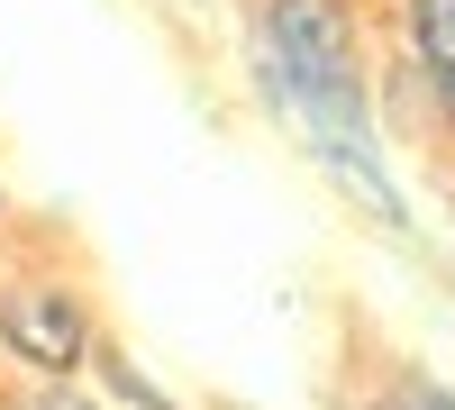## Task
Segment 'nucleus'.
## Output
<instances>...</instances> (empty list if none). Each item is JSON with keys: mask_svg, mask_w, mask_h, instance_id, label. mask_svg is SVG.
I'll return each instance as SVG.
<instances>
[{"mask_svg": "<svg viewBox=\"0 0 455 410\" xmlns=\"http://www.w3.org/2000/svg\"><path fill=\"white\" fill-rule=\"evenodd\" d=\"M100 347V310L83 274L64 265H10L0 274V365L19 383H73Z\"/></svg>", "mask_w": 455, "mask_h": 410, "instance_id": "1", "label": "nucleus"}, {"mask_svg": "<svg viewBox=\"0 0 455 410\" xmlns=\"http://www.w3.org/2000/svg\"><path fill=\"white\" fill-rule=\"evenodd\" d=\"M83 374H92V392L109 401V410H182L156 374H146V365L119 347V338H109V328H100V347H92V365H83Z\"/></svg>", "mask_w": 455, "mask_h": 410, "instance_id": "2", "label": "nucleus"}, {"mask_svg": "<svg viewBox=\"0 0 455 410\" xmlns=\"http://www.w3.org/2000/svg\"><path fill=\"white\" fill-rule=\"evenodd\" d=\"M401 46L419 73H455V0H401Z\"/></svg>", "mask_w": 455, "mask_h": 410, "instance_id": "3", "label": "nucleus"}, {"mask_svg": "<svg viewBox=\"0 0 455 410\" xmlns=\"http://www.w3.org/2000/svg\"><path fill=\"white\" fill-rule=\"evenodd\" d=\"M364 410H455V392H446L437 374H392V383L373 392Z\"/></svg>", "mask_w": 455, "mask_h": 410, "instance_id": "4", "label": "nucleus"}, {"mask_svg": "<svg viewBox=\"0 0 455 410\" xmlns=\"http://www.w3.org/2000/svg\"><path fill=\"white\" fill-rule=\"evenodd\" d=\"M10 410H109V401L92 392V374H73V383H28Z\"/></svg>", "mask_w": 455, "mask_h": 410, "instance_id": "5", "label": "nucleus"}, {"mask_svg": "<svg viewBox=\"0 0 455 410\" xmlns=\"http://www.w3.org/2000/svg\"><path fill=\"white\" fill-rule=\"evenodd\" d=\"M428 137L455 156V73H428Z\"/></svg>", "mask_w": 455, "mask_h": 410, "instance_id": "6", "label": "nucleus"}, {"mask_svg": "<svg viewBox=\"0 0 455 410\" xmlns=\"http://www.w3.org/2000/svg\"><path fill=\"white\" fill-rule=\"evenodd\" d=\"M19 237V201H10V182H0V246Z\"/></svg>", "mask_w": 455, "mask_h": 410, "instance_id": "7", "label": "nucleus"}]
</instances>
